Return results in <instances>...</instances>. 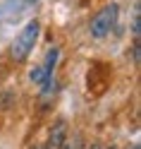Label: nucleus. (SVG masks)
Masks as SVG:
<instances>
[{"mask_svg":"<svg viewBox=\"0 0 141 149\" xmlns=\"http://www.w3.org/2000/svg\"><path fill=\"white\" fill-rule=\"evenodd\" d=\"M139 24H141V22H139V7H136V10H134V26H131V31H134L136 36H139V31H141Z\"/></svg>","mask_w":141,"mask_h":149,"instance_id":"7","label":"nucleus"},{"mask_svg":"<svg viewBox=\"0 0 141 149\" xmlns=\"http://www.w3.org/2000/svg\"><path fill=\"white\" fill-rule=\"evenodd\" d=\"M39 34H41V24L36 19L24 24V29L17 34V39L12 41V48H10V55H12L14 63H24L26 58H29V53L34 51V46H36Z\"/></svg>","mask_w":141,"mask_h":149,"instance_id":"1","label":"nucleus"},{"mask_svg":"<svg viewBox=\"0 0 141 149\" xmlns=\"http://www.w3.org/2000/svg\"><path fill=\"white\" fill-rule=\"evenodd\" d=\"M34 149H45V147H43V144H39V147H34Z\"/></svg>","mask_w":141,"mask_h":149,"instance_id":"10","label":"nucleus"},{"mask_svg":"<svg viewBox=\"0 0 141 149\" xmlns=\"http://www.w3.org/2000/svg\"><path fill=\"white\" fill-rule=\"evenodd\" d=\"M117 12H120V7L115 3H110L105 7H100V10L93 15V19L89 24V31L93 39H105V36L115 29V24H117Z\"/></svg>","mask_w":141,"mask_h":149,"instance_id":"2","label":"nucleus"},{"mask_svg":"<svg viewBox=\"0 0 141 149\" xmlns=\"http://www.w3.org/2000/svg\"><path fill=\"white\" fill-rule=\"evenodd\" d=\"M26 3H36V0H26Z\"/></svg>","mask_w":141,"mask_h":149,"instance_id":"12","label":"nucleus"},{"mask_svg":"<svg viewBox=\"0 0 141 149\" xmlns=\"http://www.w3.org/2000/svg\"><path fill=\"white\" fill-rule=\"evenodd\" d=\"M91 149H103V144H93V147H91Z\"/></svg>","mask_w":141,"mask_h":149,"instance_id":"9","label":"nucleus"},{"mask_svg":"<svg viewBox=\"0 0 141 149\" xmlns=\"http://www.w3.org/2000/svg\"><path fill=\"white\" fill-rule=\"evenodd\" d=\"M60 149H81V137H72V139H65Z\"/></svg>","mask_w":141,"mask_h":149,"instance_id":"6","label":"nucleus"},{"mask_svg":"<svg viewBox=\"0 0 141 149\" xmlns=\"http://www.w3.org/2000/svg\"><path fill=\"white\" fill-rule=\"evenodd\" d=\"M139 60H141V48H139V41L134 43V63L139 65Z\"/></svg>","mask_w":141,"mask_h":149,"instance_id":"8","label":"nucleus"},{"mask_svg":"<svg viewBox=\"0 0 141 149\" xmlns=\"http://www.w3.org/2000/svg\"><path fill=\"white\" fill-rule=\"evenodd\" d=\"M58 55H60V51L53 48L45 53V60H43V70H45V74H48V77H53V70H55V63H58Z\"/></svg>","mask_w":141,"mask_h":149,"instance_id":"4","label":"nucleus"},{"mask_svg":"<svg viewBox=\"0 0 141 149\" xmlns=\"http://www.w3.org/2000/svg\"><path fill=\"white\" fill-rule=\"evenodd\" d=\"M65 139H67V123H65V120H58V123H55V127L50 130L48 142H45L43 147H45V149H60Z\"/></svg>","mask_w":141,"mask_h":149,"instance_id":"3","label":"nucleus"},{"mask_svg":"<svg viewBox=\"0 0 141 149\" xmlns=\"http://www.w3.org/2000/svg\"><path fill=\"white\" fill-rule=\"evenodd\" d=\"M29 79L34 82V84H39V87L43 84L45 79H48V74H45V70H43V65H36V68H34V70L29 72Z\"/></svg>","mask_w":141,"mask_h":149,"instance_id":"5","label":"nucleus"},{"mask_svg":"<svg viewBox=\"0 0 141 149\" xmlns=\"http://www.w3.org/2000/svg\"><path fill=\"white\" fill-rule=\"evenodd\" d=\"M131 149H141V147H139V144H134V147H131Z\"/></svg>","mask_w":141,"mask_h":149,"instance_id":"11","label":"nucleus"}]
</instances>
